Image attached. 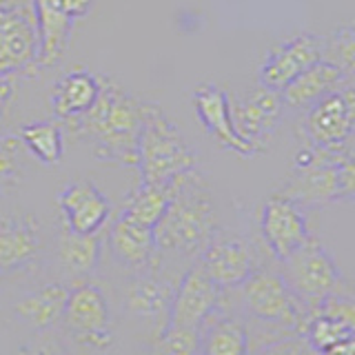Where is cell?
Returning a JSON list of instances; mask_svg holds the SVG:
<instances>
[{
	"label": "cell",
	"mask_w": 355,
	"mask_h": 355,
	"mask_svg": "<svg viewBox=\"0 0 355 355\" xmlns=\"http://www.w3.org/2000/svg\"><path fill=\"white\" fill-rule=\"evenodd\" d=\"M158 253L200 258L211 238L220 231L214 198L198 169L180 175L171 184V200L155 225Z\"/></svg>",
	"instance_id": "cell-1"
},
{
	"label": "cell",
	"mask_w": 355,
	"mask_h": 355,
	"mask_svg": "<svg viewBox=\"0 0 355 355\" xmlns=\"http://www.w3.org/2000/svg\"><path fill=\"white\" fill-rule=\"evenodd\" d=\"M147 107L114 83H100L96 105L80 116L78 131L94 140L100 158L122 164L138 162V138Z\"/></svg>",
	"instance_id": "cell-2"
},
{
	"label": "cell",
	"mask_w": 355,
	"mask_h": 355,
	"mask_svg": "<svg viewBox=\"0 0 355 355\" xmlns=\"http://www.w3.org/2000/svg\"><path fill=\"white\" fill-rule=\"evenodd\" d=\"M196 164V151L184 142L178 127L160 107L149 105L138 138L140 182L171 187L180 175L193 171Z\"/></svg>",
	"instance_id": "cell-3"
},
{
	"label": "cell",
	"mask_w": 355,
	"mask_h": 355,
	"mask_svg": "<svg viewBox=\"0 0 355 355\" xmlns=\"http://www.w3.org/2000/svg\"><path fill=\"white\" fill-rule=\"evenodd\" d=\"M240 302L244 313L262 324L300 333V336L306 327L309 306L293 293L284 275L269 266H260L240 286Z\"/></svg>",
	"instance_id": "cell-4"
},
{
	"label": "cell",
	"mask_w": 355,
	"mask_h": 355,
	"mask_svg": "<svg viewBox=\"0 0 355 355\" xmlns=\"http://www.w3.org/2000/svg\"><path fill=\"white\" fill-rule=\"evenodd\" d=\"M280 264H282L280 273L284 275V280L309 309H313L322 300H327L331 295L351 293L347 277L342 275L333 255L313 236L291 258L282 260Z\"/></svg>",
	"instance_id": "cell-5"
},
{
	"label": "cell",
	"mask_w": 355,
	"mask_h": 355,
	"mask_svg": "<svg viewBox=\"0 0 355 355\" xmlns=\"http://www.w3.org/2000/svg\"><path fill=\"white\" fill-rule=\"evenodd\" d=\"M344 149H322L304 144L295 153L291 175L277 193L306 207H327L340 202V155Z\"/></svg>",
	"instance_id": "cell-6"
},
{
	"label": "cell",
	"mask_w": 355,
	"mask_h": 355,
	"mask_svg": "<svg viewBox=\"0 0 355 355\" xmlns=\"http://www.w3.org/2000/svg\"><path fill=\"white\" fill-rule=\"evenodd\" d=\"M355 131V85L342 83L306 109L302 133L309 144L322 149H344Z\"/></svg>",
	"instance_id": "cell-7"
},
{
	"label": "cell",
	"mask_w": 355,
	"mask_h": 355,
	"mask_svg": "<svg viewBox=\"0 0 355 355\" xmlns=\"http://www.w3.org/2000/svg\"><path fill=\"white\" fill-rule=\"evenodd\" d=\"M198 262L202 264L207 275L222 291L240 288L260 269L258 253H255L253 244L238 233H229L222 229L211 238L207 249L200 253Z\"/></svg>",
	"instance_id": "cell-8"
},
{
	"label": "cell",
	"mask_w": 355,
	"mask_h": 355,
	"mask_svg": "<svg viewBox=\"0 0 355 355\" xmlns=\"http://www.w3.org/2000/svg\"><path fill=\"white\" fill-rule=\"evenodd\" d=\"M260 236L277 262L291 258L311 238L304 207L282 193L269 196L260 211Z\"/></svg>",
	"instance_id": "cell-9"
},
{
	"label": "cell",
	"mask_w": 355,
	"mask_h": 355,
	"mask_svg": "<svg viewBox=\"0 0 355 355\" xmlns=\"http://www.w3.org/2000/svg\"><path fill=\"white\" fill-rule=\"evenodd\" d=\"M322 58H324V38L313 31H300L286 40L275 42L266 51L258 71V80L264 87L282 92L288 83Z\"/></svg>",
	"instance_id": "cell-10"
},
{
	"label": "cell",
	"mask_w": 355,
	"mask_h": 355,
	"mask_svg": "<svg viewBox=\"0 0 355 355\" xmlns=\"http://www.w3.org/2000/svg\"><path fill=\"white\" fill-rule=\"evenodd\" d=\"M62 322L71 336L89 349L103 351L114 342L111 313L105 293L96 284H80L69 293Z\"/></svg>",
	"instance_id": "cell-11"
},
{
	"label": "cell",
	"mask_w": 355,
	"mask_h": 355,
	"mask_svg": "<svg viewBox=\"0 0 355 355\" xmlns=\"http://www.w3.org/2000/svg\"><path fill=\"white\" fill-rule=\"evenodd\" d=\"M284 109L282 94L269 87H255L238 103H231V116L238 133L251 147L262 153L269 144L273 131L280 125Z\"/></svg>",
	"instance_id": "cell-12"
},
{
	"label": "cell",
	"mask_w": 355,
	"mask_h": 355,
	"mask_svg": "<svg viewBox=\"0 0 355 355\" xmlns=\"http://www.w3.org/2000/svg\"><path fill=\"white\" fill-rule=\"evenodd\" d=\"M222 288L211 280L202 264L196 262L175 286L169 324L202 329L205 322L222 306Z\"/></svg>",
	"instance_id": "cell-13"
},
{
	"label": "cell",
	"mask_w": 355,
	"mask_h": 355,
	"mask_svg": "<svg viewBox=\"0 0 355 355\" xmlns=\"http://www.w3.org/2000/svg\"><path fill=\"white\" fill-rule=\"evenodd\" d=\"M193 107H196V116L200 120L211 138H214L220 147H225L244 158H253L258 155L251 144L244 140L236 125H233V116H231V100L225 89H220L218 85H200L193 92Z\"/></svg>",
	"instance_id": "cell-14"
},
{
	"label": "cell",
	"mask_w": 355,
	"mask_h": 355,
	"mask_svg": "<svg viewBox=\"0 0 355 355\" xmlns=\"http://www.w3.org/2000/svg\"><path fill=\"white\" fill-rule=\"evenodd\" d=\"M58 205L64 216V227L76 233H98L111 216L109 200L94 182L87 180L64 184L58 193Z\"/></svg>",
	"instance_id": "cell-15"
},
{
	"label": "cell",
	"mask_w": 355,
	"mask_h": 355,
	"mask_svg": "<svg viewBox=\"0 0 355 355\" xmlns=\"http://www.w3.org/2000/svg\"><path fill=\"white\" fill-rule=\"evenodd\" d=\"M173 295H175V286L169 280L153 273H144L133 277L131 284L127 286L125 311L138 320L160 324V329L164 331L166 324H169Z\"/></svg>",
	"instance_id": "cell-16"
},
{
	"label": "cell",
	"mask_w": 355,
	"mask_h": 355,
	"mask_svg": "<svg viewBox=\"0 0 355 355\" xmlns=\"http://www.w3.org/2000/svg\"><path fill=\"white\" fill-rule=\"evenodd\" d=\"M109 249L114 258L129 269H147L158 255L155 231L131 218L118 216L109 229Z\"/></svg>",
	"instance_id": "cell-17"
},
{
	"label": "cell",
	"mask_w": 355,
	"mask_h": 355,
	"mask_svg": "<svg viewBox=\"0 0 355 355\" xmlns=\"http://www.w3.org/2000/svg\"><path fill=\"white\" fill-rule=\"evenodd\" d=\"M251 338L247 324L222 311L211 315L200 329V355H249Z\"/></svg>",
	"instance_id": "cell-18"
},
{
	"label": "cell",
	"mask_w": 355,
	"mask_h": 355,
	"mask_svg": "<svg viewBox=\"0 0 355 355\" xmlns=\"http://www.w3.org/2000/svg\"><path fill=\"white\" fill-rule=\"evenodd\" d=\"M69 288L64 284L51 282L42 288H36L27 295H22L16 302V318L22 324L31 327L33 331H49L53 324H58L64 315L67 300H69Z\"/></svg>",
	"instance_id": "cell-19"
},
{
	"label": "cell",
	"mask_w": 355,
	"mask_h": 355,
	"mask_svg": "<svg viewBox=\"0 0 355 355\" xmlns=\"http://www.w3.org/2000/svg\"><path fill=\"white\" fill-rule=\"evenodd\" d=\"M38 251V227L29 218H0V271L20 269L36 260Z\"/></svg>",
	"instance_id": "cell-20"
},
{
	"label": "cell",
	"mask_w": 355,
	"mask_h": 355,
	"mask_svg": "<svg viewBox=\"0 0 355 355\" xmlns=\"http://www.w3.org/2000/svg\"><path fill=\"white\" fill-rule=\"evenodd\" d=\"M344 78L347 76H344L336 64L322 58L320 62H315L313 67H309L306 71L300 73L295 80L288 83L280 94L286 107L309 109L318 98L333 92V89H338L344 83Z\"/></svg>",
	"instance_id": "cell-21"
},
{
	"label": "cell",
	"mask_w": 355,
	"mask_h": 355,
	"mask_svg": "<svg viewBox=\"0 0 355 355\" xmlns=\"http://www.w3.org/2000/svg\"><path fill=\"white\" fill-rule=\"evenodd\" d=\"M38 11V62L51 64L62 55L71 36L73 18L67 16L55 0H36Z\"/></svg>",
	"instance_id": "cell-22"
},
{
	"label": "cell",
	"mask_w": 355,
	"mask_h": 355,
	"mask_svg": "<svg viewBox=\"0 0 355 355\" xmlns=\"http://www.w3.org/2000/svg\"><path fill=\"white\" fill-rule=\"evenodd\" d=\"M38 38L14 11H0V73L18 69L33 58Z\"/></svg>",
	"instance_id": "cell-23"
},
{
	"label": "cell",
	"mask_w": 355,
	"mask_h": 355,
	"mask_svg": "<svg viewBox=\"0 0 355 355\" xmlns=\"http://www.w3.org/2000/svg\"><path fill=\"white\" fill-rule=\"evenodd\" d=\"M100 96V83L98 78L87 71H71L55 85L51 105L55 116L64 120H73L87 114L96 105Z\"/></svg>",
	"instance_id": "cell-24"
},
{
	"label": "cell",
	"mask_w": 355,
	"mask_h": 355,
	"mask_svg": "<svg viewBox=\"0 0 355 355\" xmlns=\"http://www.w3.org/2000/svg\"><path fill=\"white\" fill-rule=\"evenodd\" d=\"M100 253H103V242H100L98 233H76L67 227L60 231L58 260L69 275H92L98 269Z\"/></svg>",
	"instance_id": "cell-25"
},
{
	"label": "cell",
	"mask_w": 355,
	"mask_h": 355,
	"mask_svg": "<svg viewBox=\"0 0 355 355\" xmlns=\"http://www.w3.org/2000/svg\"><path fill=\"white\" fill-rule=\"evenodd\" d=\"M169 200H171V187L140 182L127 196L125 205H122L120 216L131 218V220L140 222V225H144V227L155 229V225L162 220L166 207H169Z\"/></svg>",
	"instance_id": "cell-26"
},
{
	"label": "cell",
	"mask_w": 355,
	"mask_h": 355,
	"mask_svg": "<svg viewBox=\"0 0 355 355\" xmlns=\"http://www.w3.org/2000/svg\"><path fill=\"white\" fill-rule=\"evenodd\" d=\"M18 138L25 142L33 158H38L42 164L51 166L62 160V133L55 122H31V125L20 129Z\"/></svg>",
	"instance_id": "cell-27"
},
{
	"label": "cell",
	"mask_w": 355,
	"mask_h": 355,
	"mask_svg": "<svg viewBox=\"0 0 355 355\" xmlns=\"http://www.w3.org/2000/svg\"><path fill=\"white\" fill-rule=\"evenodd\" d=\"M324 60L336 64L344 76H355V25H340L324 38Z\"/></svg>",
	"instance_id": "cell-28"
},
{
	"label": "cell",
	"mask_w": 355,
	"mask_h": 355,
	"mask_svg": "<svg viewBox=\"0 0 355 355\" xmlns=\"http://www.w3.org/2000/svg\"><path fill=\"white\" fill-rule=\"evenodd\" d=\"M158 355H200V329L173 327L166 329L158 336Z\"/></svg>",
	"instance_id": "cell-29"
},
{
	"label": "cell",
	"mask_w": 355,
	"mask_h": 355,
	"mask_svg": "<svg viewBox=\"0 0 355 355\" xmlns=\"http://www.w3.org/2000/svg\"><path fill=\"white\" fill-rule=\"evenodd\" d=\"M313 313H322L329 318H336L340 322H344L349 329L355 331V295L353 293H340V295H331L327 300H322L320 304H315Z\"/></svg>",
	"instance_id": "cell-30"
},
{
	"label": "cell",
	"mask_w": 355,
	"mask_h": 355,
	"mask_svg": "<svg viewBox=\"0 0 355 355\" xmlns=\"http://www.w3.org/2000/svg\"><path fill=\"white\" fill-rule=\"evenodd\" d=\"M309 342L304 340V336L300 333H291V336H284L280 340H273L269 344L255 353V355H309Z\"/></svg>",
	"instance_id": "cell-31"
},
{
	"label": "cell",
	"mask_w": 355,
	"mask_h": 355,
	"mask_svg": "<svg viewBox=\"0 0 355 355\" xmlns=\"http://www.w3.org/2000/svg\"><path fill=\"white\" fill-rule=\"evenodd\" d=\"M340 202L355 205V151L347 149L340 155Z\"/></svg>",
	"instance_id": "cell-32"
},
{
	"label": "cell",
	"mask_w": 355,
	"mask_h": 355,
	"mask_svg": "<svg viewBox=\"0 0 355 355\" xmlns=\"http://www.w3.org/2000/svg\"><path fill=\"white\" fill-rule=\"evenodd\" d=\"M16 355H67V351L58 340L40 331V336L29 340L27 344H22L16 351Z\"/></svg>",
	"instance_id": "cell-33"
},
{
	"label": "cell",
	"mask_w": 355,
	"mask_h": 355,
	"mask_svg": "<svg viewBox=\"0 0 355 355\" xmlns=\"http://www.w3.org/2000/svg\"><path fill=\"white\" fill-rule=\"evenodd\" d=\"M16 140L7 138L0 140V180H5L7 175H11L16 171Z\"/></svg>",
	"instance_id": "cell-34"
},
{
	"label": "cell",
	"mask_w": 355,
	"mask_h": 355,
	"mask_svg": "<svg viewBox=\"0 0 355 355\" xmlns=\"http://www.w3.org/2000/svg\"><path fill=\"white\" fill-rule=\"evenodd\" d=\"M55 3H58V7L64 11L67 16H71L76 20V18H83L89 14L94 0H55Z\"/></svg>",
	"instance_id": "cell-35"
},
{
	"label": "cell",
	"mask_w": 355,
	"mask_h": 355,
	"mask_svg": "<svg viewBox=\"0 0 355 355\" xmlns=\"http://www.w3.org/2000/svg\"><path fill=\"white\" fill-rule=\"evenodd\" d=\"M320 355H355V336L342 340L340 344H336V347H331L329 351L320 353Z\"/></svg>",
	"instance_id": "cell-36"
},
{
	"label": "cell",
	"mask_w": 355,
	"mask_h": 355,
	"mask_svg": "<svg viewBox=\"0 0 355 355\" xmlns=\"http://www.w3.org/2000/svg\"><path fill=\"white\" fill-rule=\"evenodd\" d=\"M7 96H9V87L0 83V107H3V103H5V98H7Z\"/></svg>",
	"instance_id": "cell-37"
}]
</instances>
